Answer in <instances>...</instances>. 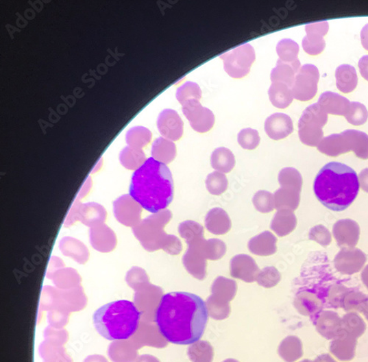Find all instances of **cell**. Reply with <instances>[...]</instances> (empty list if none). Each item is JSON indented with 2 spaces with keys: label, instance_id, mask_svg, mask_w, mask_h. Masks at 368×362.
Instances as JSON below:
<instances>
[{
  "label": "cell",
  "instance_id": "cell-3",
  "mask_svg": "<svg viewBox=\"0 0 368 362\" xmlns=\"http://www.w3.org/2000/svg\"><path fill=\"white\" fill-rule=\"evenodd\" d=\"M316 197L324 206L335 212L343 211L356 200L360 191L356 173L345 164H326L314 182Z\"/></svg>",
  "mask_w": 368,
  "mask_h": 362
},
{
  "label": "cell",
  "instance_id": "cell-27",
  "mask_svg": "<svg viewBox=\"0 0 368 362\" xmlns=\"http://www.w3.org/2000/svg\"><path fill=\"white\" fill-rule=\"evenodd\" d=\"M302 362H312V361H309V360H305L304 361H302Z\"/></svg>",
  "mask_w": 368,
  "mask_h": 362
},
{
  "label": "cell",
  "instance_id": "cell-10",
  "mask_svg": "<svg viewBox=\"0 0 368 362\" xmlns=\"http://www.w3.org/2000/svg\"><path fill=\"white\" fill-rule=\"evenodd\" d=\"M314 71L311 66L306 65L297 75L293 88V97L300 101L311 99L314 90Z\"/></svg>",
  "mask_w": 368,
  "mask_h": 362
},
{
  "label": "cell",
  "instance_id": "cell-1",
  "mask_svg": "<svg viewBox=\"0 0 368 362\" xmlns=\"http://www.w3.org/2000/svg\"><path fill=\"white\" fill-rule=\"evenodd\" d=\"M206 302L188 292H171L160 300L155 322L159 333L175 345H192L204 335L208 322Z\"/></svg>",
  "mask_w": 368,
  "mask_h": 362
},
{
  "label": "cell",
  "instance_id": "cell-17",
  "mask_svg": "<svg viewBox=\"0 0 368 362\" xmlns=\"http://www.w3.org/2000/svg\"><path fill=\"white\" fill-rule=\"evenodd\" d=\"M151 138V132L143 126L133 127L126 134L127 143L134 147H138V148L150 143Z\"/></svg>",
  "mask_w": 368,
  "mask_h": 362
},
{
  "label": "cell",
  "instance_id": "cell-20",
  "mask_svg": "<svg viewBox=\"0 0 368 362\" xmlns=\"http://www.w3.org/2000/svg\"><path fill=\"white\" fill-rule=\"evenodd\" d=\"M367 302V298L360 293H347L342 298L341 307L346 311L355 310L361 312Z\"/></svg>",
  "mask_w": 368,
  "mask_h": 362
},
{
  "label": "cell",
  "instance_id": "cell-9",
  "mask_svg": "<svg viewBox=\"0 0 368 362\" xmlns=\"http://www.w3.org/2000/svg\"><path fill=\"white\" fill-rule=\"evenodd\" d=\"M265 130L271 139L282 140L293 132V121L291 117L285 114L275 113L267 119Z\"/></svg>",
  "mask_w": 368,
  "mask_h": 362
},
{
  "label": "cell",
  "instance_id": "cell-6",
  "mask_svg": "<svg viewBox=\"0 0 368 362\" xmlns=\"http://www.w3.org/2000/svg\"><path fill=\"white\" fill-rule=\"evenodd\" d=\"M182 111L195 131L205 133L213 128L214 114L210 109L204 107L200 101L193 99L185 102L182 104Z\"/></svg>",
  "mask_w": 368,
  "mask_h": 362
},
{
  "label": "cell",
  "instance_id": "cell-26",
  "mask_svg": "<svg viewBox=\"0 0 368 362\" xmlns=\"http://www.w3.org/2000/svg\"><path fill=\"white\" fill-rule=\"evenodd\" d=\"M361 312L363 313L366 319L368 320V300L364 305Z\"/></svg>",
  "mask_w": 368,
  "mask_h": 362
},
{
  "label": "cell",
  "instance_id": "cell-22",
  "mask_svg": "<svg viewBox=\"0 0 368 362\" xmlns=\"http://www.w3.org/2000/svg\"><path fill=\"white\" fill-rule=\"evenodd\" d=\"M207 189L214 195H221L228 187L225 176L220 172H214L208 176L206 180Z\"/></svg>",
  "mask_w": 368,
  "mask_h": 362
},
{
  "label": "cell",
  "instance_id": "cell-7",
  "mask_svg": "<svg viewBox=\"0 0 368 362\" xmlns=\"http://www.w3.org/2000/svg\"><path fill=\"white\" fill-rule=\"evenodd\" d=\"M157 126L159 132L168 140L178 141L184 133V122L177 112L173 110H164L159 114Z\"/></svg>",
  "mask_w": 368,
  "mask_h": 362
},
{
  "label": "cell",
  "instance_id": "cell-16",
  "mask_svg": "<svg viewBox=\"0 0 368 362\" xmlns=\"http://www.w3.org/2000/svg\"><path fill=\"white\" fill-rule=\"evenodd\" d=\"M342 333L356 339L363 335L366 329V324L363 318L354 312L347 314L342 318Z\"/></svg>",
  "mask_w": 368,
  "mask_h": 362
},
{
  "label": "cell",
  "instance_id": "cell-5",
  "mask_svg": "<svg viewBox=\"0 0 368 362\" xmlns=\"http://www.w3.org/2000/svg\"><path fill=\"white\" fill-rule=\"evenodd\" d=\"M220 58L223 61L224 69L228 75L242 78L249 73L256 60V53L251 45L245 44L221 55Z\"/></svg>",
  "mask_w": 368,
  "mask_h": 362
},
{
  "label": "cell",
  "instance_id": "cell-13",
  "mask_svg": "<svg viewBox=\"0 0 368 362\" xmlns=\"http://www.w3.org/2000/svg\"><path fill=\"white\" fill-rule=\"evenodd\" d=\"M299 66L300 63L298 61L293 64H288L278 60L276 67L273 68L271 72L272 83L280 82L290 87L293 86L295 73Z\"/></svg>",
  "mask_w": 368,
  "mask_h": 362
},
{
  "label": "cell",
  "instance_id": "cell-4",
  "mask_svg": "<svg viewBox=\"0 0 368 362\" xmlns=\"http://www.w3.org/2000/svg\"><path fill=\"white\" fill-rule=\"evenodd\" d=\"M141 316L134 302L116 300L98 309L93 324L99 334L109 341L127 340L136 334Z\"/></svg>",
  "mask_w": 368,
  "mask_h": 362
},
{
  "label": "cell",
  "instance_id": "cell-18",
  "mask_svg": "<svg viewBox=\"0 0 368 362\" xmlns=\"http://www.w3.org/2000/svg\"><path fill=\"white\" fill-rule=\"evenodd\" d=\"M298 46L291 39H284L278 44L276 51L280 56V60L288 64L297 62V56L298 53Z\"/></svg>",
  "mask_w": 368,
  "mask_h": 362
},
{
  "label": "cell",
  "instance_id": "cell-15",
  "mask_svg": "<svg viewBox=\"0 0 368 362\" xmlns=\"http://www.w3.org/2000/svg\"><path fill=\"white\" fill-rule=\"evenodd\" d=\"M152 153L156 160L164 163L170 162L176 155L175 145L171 141L159 138L154 143Z\"/></svg>",
  "mask_w": 368,
  "mask_h": 362
},
{
  "label": "cell",
  "instance_id": "cell-12",
  "mask_svg": "<svg viewBox=\"0 0 368 362\" xmlns=\"http://www.w3.org/2000/svg\"><path fill=\"white\" fill-rule=\"evenodd\" d=\"M291 88L283 83H272L269 90H268V95H269L272 104L280 109H284L289 106L293 99V90Z\"/></svg>",
  "mask_w": 368,
  "mask_h": 362
},
{
  "label": "cell",
  "instance_id": "cell-8",
  "mask_svg": "<svg viewBox=\"0 0 368 362\" xmlns=\"http://www.w3.org/2000/svg\"><path fill=\"white\" fill-rule=\"evenodd\" d=\"M319 334L327 339H334L343 332L342 318L332 311H321L315 322Z\"/></svg>",
  "mask_w": 368,
  "mask_h": 362
},
{
  "label": "cell",
  "instance_id": "cell-23",
  "mask_svg": "<svg viewBox=\"0 0 368 362\" xmlns=\"http://www.w3.org/2000/svg\"><path fill=\"white\" fill-rule=\"evenodd\" d=\"M301 306L303 314L307 316L319 315L323 308L321 301L310 293L301 297Z\"/></svg>",
  "mask_w": 368,
  "mask_h": 362
},
{
  "label": "cell",
  "instance_id": "cell-14",
  "mask_svg": "<svg viewBox=\"0 0 368 362\" xmlns=\"http://www.w3.org/2000/svg\"><path fill=\"white\" fill-rule=\"evenodd\" d=\"M211 162L213 169L225 173L230 172L235 165L233 153L226 148H218L212 155Z\"/></svg>",
  "mask_w": 368,
  "mask_h": 362
},
{
  "label": "cell",
  "instance_id": "cell-21",
  "mask_svg": "<svg viewBox=\"0 0 368 362\" xmlns=\"http://www.w3.org/2000/svg\"><path fill=\"white\" fill-rule=\"evenodd\" d=\"M237 140L243 149L253 150L260 144V136L256 130L247 128L238 134Z\"/></svg>",
  "mask_w": 368,
  "mask_h": 362
},
{
  "label": "cell",
  "instance_id": "cell-24",
  "mask_svg": "<svg viewBox=\"0 0 368 362\" xmlns=\"http://www.w3.org/2000/svg\"><path fill=\"white\" fill-rule=\"evenodd\" d=\"M122 160L126 164H140L142 165L144 160V154L141 151L133 150L132 149H125L121 155Z\"/></svg>",
  "mask_w": 368,
  "mask_h": 362
},
{
  "label": "cell",
  "instance_id": "cell-19",
  "mask_svg": "<svg viewBox=\"0 0 368 362\" xmlns=\"http://www.w3.org/2000/svg\"><path fill=\"white\" fill-rule=\"evenodd\" d=\"M176 97L178 102L182 105L193 99L200 101L202 97V91L197 84L188 82L178 88Z\"/></svg>",
  "mask_w": 368,
  "mask_h": 362
},
{
  "label": "cell",
  "instance_id": "cell-25",
  "mask_svg": "<svg viewBox=\"0 0 368 362\" xmlns=\"http://www.w3.org/2000/svg\"><path fill=\"white\" fill-rule=\"evenodd\" d=\"M314 362H336L330 354H323L318 357Z\"/></svg>",
  "mask_w": 368,
  "mask_h": 362
},
{
  "label": "cell",
  "instance_id": "cell-11",
  "mask_svg": "<svg viewBox=\"0 0 368 362\" xmlns=\"http://www.w3.org/2000/svg\"><path fill=\"white\" fill-rule=\"evenodd\" d=\"M357 339L342 334L333 339L330 346L331 353L341 361H351L355 357Z\"/></svg>",
  "mask_w": 368,
  "mask_h": 362
},
{
  "label": "cell",
  "instance_id": "cell-2",
  "mask_svg": "<svg viewBox=\"0 0 368 362\" xmlns=\"http://www.w3.org/2000/svg\"><path fill=\"white\" fill-rule=\"evenodd\" d=\"M129 195L148 212L166 209L174 197L171 171L165 163L154 158L147 159L132 174Z\"/></svg>",
  "mask_w": 368,
  "mask_h": 362
}]
</instances>
